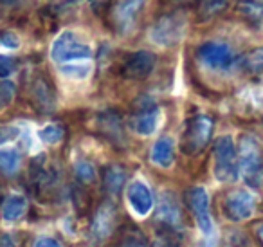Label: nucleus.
<instances>
[{
  "instance_id": "nucleus-1",
  "label": "nucleus",
  "mask_w": 263,
  "mask_h": 247,
  "mask_svg": "<svg viewBox=\"0 0 263 247\" xmlns=\"http://www.w3.org/2000/svg\"><path fill=\"white\" fill-rule=\"evenodd\" d=\"M238 164L245 182L252 188L263 186V146L254 135H241L238 146Z\"/></svg>"
},
{
  "instance_id": "nucleus-2",
  "label": "nucleus",
  "mask_w": 263,
  "mask_h": 247,
  "mask_svg": "<svg viewBox=\"0 0 263 247\" xmlns=\"http://www.w3.org/2000/svg\"><path fill=\"white\" fill-rule=\"evenodd\" d=\"M51 56L60 65L85 62L92 58V47L78 37L74 31H63L51 45Z\"/></svg>"
},
{
  "instance_id": "nucleus-3",
  "label": "nucleus",
  "mask_w": 263,
  "mask_h": 247,
  "mask_svg": "<svg viewBox=\"0 0 263 247\" xmlns=\"http://www.w3.org/2000/svg\"><path fill=\"white\" fill-rule=\"evenodd\" d=\"M29 186L31 191L40 200H47L56 197L60 186V173L52 164L47 163L45 157H36L29 168Z\"/></svg>"
},
{
  "instance_id": "nucleus-4",
  "label": "nucleus",
  "mask_w": 263,
  "mask_h": 247,
  "mask_svg": "<svg viewBox=\"0 0 263 247\" xmlns=\"http://www.w3.org/2000/svg\"><path fill=\"white\" fill-rule=\"evenodd\" d=\"M213 127H215V123H213V119L209 116L198 114V116L191 117L186 123L182 141H180L182 153H186V155H197V153H200L209 145V141H211Z\"/></svg>"
},
{
  "instance_id": "nucleus-5",
  "label": "nucleus",
  "mask_w": 263,
  "mask_h": 247,
  "mask_svg": "<svg viewBox=\"0 0 263 247\" xmlns=\"http://www.w3.org/2000/svg\"><path fill=\"white\" fill-rule=\"evenodd\" d=\"M213 157H215V177L220 182H234L240 173V164H238V155L234 143L229 135H222L215 141L213 148Z\"/></svg>"
},
{
  "instance_id": "nucleus-6",
  "label": "nucleus",
  "mask_w": 263,
  "mask_h": 247,
  "mask_svg": "<svg viewBox=\"0 0 263 247\" xmlns=\"http://www.w3.org/2000/svg\"><path fill=\"white\" fill-rule=\"evenodd\" d=\"M184 34H186V19L180 13H166L155 20L148 37L161 47H172L182 40Z\"/></svg>"
},
{
  "instance_id": "nucleus-7",
  "label": "nucleus",
  "mask_w": 263,
  "mask_h": 247,
  "mask_svg": "<svg viewBox=\"0 0 263 247\" xmlns=\"http://www.w3.org/2000/svg\"><path fill=\"white\" fill-rule=\"evenodd\" d=\"M159 107L150 96H139L132 105L130 128L139 135H152L159 125Z\"/></svg>"
},
{
  "instance_id": "nucleus-8",
  "label": "nucleus",
  "mask_w": 263,
  "mask_h": 247,
  "mask_svg": "<svg viewBox=\"0 0 263 247\" xmlns=\"http://www.w3.org/2000/svg\"><path fill=\"white\" fill-rule=\"evenodd\" d=\"M29 103L33 109L40 114H51L54 112L56 103H58V96H56V89L52 85V80L45 73H34L29 78Z\"/></svg>"
},
{
  "instance_id": "nucleus-9",
  "label": "nucleus",
  "mask_w": 263,
  "mask_h": 247,
  "mask_svg": "<svg viewBox=\"0 0 263 247\" xmlns=\"http://www.w3.org/2000/svg\"><path fill=\"white\" fill-rule=\"evenodd\" d=\"M117 231V207L114 204V200L105 199L103 202H99V206L96 207L94 215H92L90 222V236L96 243H105L106 240H110Z\"/></svg>"
},
{
  "instance_id": "nucleus-10",
  "label": "nucleus",
  "mask_w": 263,
  "mask_h": 247,
  "mask_svg": "<svg viewBox=\"0 0 263 247\" xmlns=\"http://www.w3.org/2000/svg\"><path fill=\"white\" fill-rule=\"evenodd\" d=\"M146 0H119L110 11V22L116 33L128 34L136 29Z\"/></svg>"
},
{
  "instance_id": "nucleus-11",
  "label": "nucleus",
  "mask_w": 263,
  "mask_h": 247,
  "mask_svg": "<svg viewBox=\"0 0 263 247\" xmlns=\"http://www.w3.org/2000/svg\"><path fill=\"white\" fill-rule=\"evenodd\" d=\"M155 69V56L150 51H136L124 56L119 65V73L124 80L143 81Z\"/></svg>"
},
{
  "instance_id": "nucleus-12",
  "label": "nucleus",
  "mask_w": 263,
  "mask_h": 247,
  "mask_svg": "<svg viewBox=\"0 0 263 247\" xmlns=\"http://www.w3.org/2000/svg\"><path fill=\"white\" fill-rule=\"evenodd\" d=\"M96 130L105 141L114 146L126 145V135H124L123 117L117 110H103L96 116Z\"/></svg>"
},
{
  "instance_id": "nucleus-13",
  "label": "nucleus",
  "mask_w": 263,
  "mask_h": 247,
  "mask_svg": "<svg viewBox=\"0 0 263 247\" xmlns=\"http://www.w3.org/2000/svg\"><path fill=\"white\" fill-rule=\"evenodd\" d=\"M197 56L204 65L216 70H227L234 62L233 51L223 42H205L197 49Z\"/></svg>"
},
{
  "instance_id": "nucleus-14",
  "label": "nucleus",
  "mask_w": 263,
  "mask_h": 247,
  "mask_svg": "<svg viewBox=\"0 0 263 247\" xmlns=\"http://www.w3.org/2000/svg\"><path fill=\"white\" fill-rule=\"evenodd\" d=\"M256 207V200L245 189H234L223 200V213L229 220L241 222L252 217Z\"/></svg>"
},
{
  "instance_id": "nucleus-15",
  "label": "nucleus",
  "mask_w": 263,
  "mask_h": 247,
  "mask_svg": "<svg viewBox=\"0 0 263 247\" xmlns=\"http://www.w3.org/2000/svg\"><path fill=\"white\" fill-rule=\"evenodd\" d=\"M186 199H187V206H190L200 231L209 235L213 231V218H211V211H209L208 191L204 188H200V186H195V188H191L186 193Z\"/></svg>"
},
{
  "instance_id": "nucleus-16",
  "label": "nucleus",
  "mask_w": 263,
  "mask_h": 247,
  "mask_svg": "<svg viewBox=\"0 0 263 247\" xmlns=\"http://www.w3.org/2000/svg\"><path fill=\"white\" fill-rule=\"evenodd\" d=\"M157 225L173 227L182 231V209L177 202L175 195L170 191H162L157 202V213H155Z\"/></svg>"
},
{
  "instance_id": "nucleus-17",
  "label": "nucleus",
  "mask_w": 263,
  "mask_h": 247,
  "mask_svg": "<svg viewBox=\"0 0 263 247\" xmlns=\"http://www.w3.org/2000/svg\"><path fill=\"white\" fill-rule=\"evenodd\" d=\"M128 202H130L132 209L137 215L144 217L152 211L154 207V195H152L150 188L146 186V182L143 181H134L128 186Z\"/></svg>"
},
{
  "instance_id": "nucleus-18",
  "label": "nucleus",
  "mask_w": 263,
  "mask_h": 247,
  "mask_svg": "<svg viewBox=\"0 0 263 247\" xmlns=\"http://www.w3.org/2000/svg\"><path fill=\"white\" fill-rule=\"evenodd\" d=\"M29 209V202L24 195L20 193H11L8 195L2 204H0V213H2V218L6 222H16L24 217Z\"/></svg>"
},
{
  "instance_id": "nucleus-19",
  "label": "nucleus",
  "mask_w": 263,
  "mask_h": 247,
  "mask_svg": "<svg viewBox=\"0 0 263 247\" xmlns=\"http://www.w3.org/2000/svg\"><path fill=\"white\" fill-rule=\"evenodd\" d=\"M112 247H152L144 233L137 225H123L116 233Z\"/></svg>"
},
{
  "instance_id": "nucleus-20",
  "label": "nucleus",
  "mask_w": 263,
  "mask_h": 247,
  "mask_svg": "<svg viewBox=\"0 0 263 247\" xmlns=\"http://www.w3.org/2000/svg\"><path fill=\"white\" fill-rule=\"evenodd\" d=\"M126 184V171L119 164H108L103 170V188L110 197H117Z\"/></svg>"
},
{
  "instance_id": "nucleus-21",
  "label": "nucleus",
  "mask_w": 263,
  "mask_h": 247,
  "mask_svg": "<svg viewBox=\"0 0 263 247\" xmlns=\"http://www.w3.org/2000/svg\"><path fill=\"white\" fill-rule=\"evenodd\" d=\"M150 159L154 164L161 168H170L175 161V145H173V139L170 137H159L154 143L150 152Z\"/></svg>"
},
{
  "instance_id": "nucleus-22",
  "label": "nucleus",
  "mask_w": 263,
  "mask_h": 247,
  "mask_svg": "<svg viewBox=\"0 0 263 247\" xmlns=\"http://www.w3.org/2000/svg\"><path fill=\"white\" fill-rule=\"evenodd\" d=\"M22 166V155L15 148H2L0 150V173L6 177H13L18 173Z\"/></svg>"
},
{
  "instance_id": "nucleus-23",
  "label": "nucleus",
  "mask_w": 263,
  "mask_h": 247,
  "mask_svg": "<svg viewBox=\"0 0 263 247\" xmlns=\"http://www.w3.org/2000/svg\"><path fill=\"white\" fill-rule=\"evenodd\" d=\"M180 243H182V231L180 229L157 225L152 247H180Z\"/></svg>"
},
{
  "instance_id": "nucleus-24",
  "label": "nucleus",
  "mask_w": 263,
  "mask_h": 247,
  "mask_svg": "<svg viewBox=\"0 0 263 247\" xmlns=\"http://www.w3.org/2000/svg\"><path fill=\"white\" fill-rule=\"evenodd\" d=\"M227 8V0H197V16L200 20H211Z\"/></svg>"
},
{
  "instance_id": "nucleus-25",
  "label": "nucleus",
  "mask_w": 263,
  "mask_h": 247,
  "mask_svg": "<svg viewBox=\"0 0 263 247\" xmlns=\"http://www.w3.org/2000/svg\"><path fill=\"white\" fill-rule=\"evenodd\" d=\"M74 173H76V179L83 186L92 184V182L96 181V177H98V171H96L94 164H92L90 161H85V159L78 161V163L74 164Z\"/></svg>"
},
{
  "instance_id": "nucleus-26",
  "label": "nucleus",
  "mask_w": 263,
  "mask_h": 247,
  "mask_svg": "<svg viewBox=\"0 0 263 247\" xmlns=\"http://www.w3.org/2000/svg\"><path fill=\"white\" fill-rule=\"evenodd\" d=\"M243 69L249 74H263V47H258L254 51L247 52L243 58Z\"/></svg>"
},
{
  "instance_id": "nucleus-27",
  "label": "nucleus",
  "mask_w": 263,
  "mask_h": 247,
  "mask_svg": "<svg viewBox=\"0 0 263 247\" xmlns=\"http://www.w3.org/2000/svg\"><path fill=\"white\" fill-rule=\"evenodd\" d=\"M63 135H65V128L60 123H51L38 132V137L44 143H47V145H56V143H60L63 139Z\"/></svg>"
},
{
  "instance_id": "nucleus-28",
  "label": "nucleus",
  "mask_w": 263,
  "mask_h": 247,
  "mask_svg": "<svg viewBox=\"0 0 263 247\" xmlns=\"http://www.w3.org/2000/svg\"><path fill=\"white\" fill-rule=\"evenodd\" d=\"M31 0H0V16H15L29 8Z\"/></svg>"
},
{
  "instance_id": "nucleus-29",
  "label": "nucleus",
  "mask_w": 263,
  "mask_h": 247,
  "mask_svg": "<svg viewBox=\"0 0 263 247\" xmlns=\"http://www.w3.org/2000/svg\"><path fill=\"white\" fill-rule=\"evenodd\" d=\"M15 92H16V87L13 81H9V80L0 81V110L8 109V107L11 105L13 98H15Z\"/></svg>"
},
{
  "instance_id": "nucleus-30",
  "label": "nucleus",
  "mask_w": 263,
  "mask_h": 247,
  "mask_svg": "<svg viewBox=\"0 0 263 247\" xmlns=\"http://www.w3.org/2000/svg\"><path fill=\"white\" fill-rule=\"evenodd\" d=\"M62 73L67 74L70 78H85L90 73V65H85V62H76V63H65L62 65Z\"/></svg>"
},
{
  "instance_id": "nucleus-31",
  "label": "nucleus",
  "mask_w": 263,
  "mask_h": 247,
  "mask_svg": "<svg viewBox=\"0 0 263 247\" xmlns=\"http://www.w3.org/2000/svg\"><path fill=\"white\" fill-rule=\"evenodd\" d=\"M72 202H74V206H76V209L87 211L88 206H90L88 193L85 191L83 188H78V186H74V188H72Z\"/></svg>"
},
{
  "instance_id": "nucleus-32",
  "label": "nucleus",
  "mask_w": 263,
  "mask_h": 247,
  "mask_svg": "<svg viewBox=\"0 0 263 247\" xmlns=\"http://www.w3.org/2000/svg\"><path fill=\"white\" fill-rule=\"evenodd\" d=\"M16 70V62L11 56L0 55V78H8L11 76Z\"/></svg>"
},
{
  "instance_id": "nucleus-33",
  "label": "nucleus",
  "mask_w": 263,
  "mask_h": 247,
  "mask_svg": "<svg viewBox=\"0 0 263 247\" xmlns=\"http://www.w3.org/2000/svg\"><path fill=\"white\" fill-rule=\"evenodd\" d=\"M238 9H240L241 15L249 16V19H256V16H259V8L254 4V2H251V0H240Z\"/></svg>"
},
{
  "instance_id": "nucleus-34",
  "label": "nucleus",
  "mask_w": 263,
  "mask_h": 247,
  "mask_svg": "<svg viewBox=\"0 0 263 247\" xmlns=\"http://www.w3.org/2000/svg\"><path fill=\"white\" fill-rule=\"evenodd\" d=\"M0 44L6 45L8 49H18L20 47V40L13 31H2L0 33Z\"/></svg>"
},
{
  "instance_id": "nucleus-35",
  "label": "nucleus",
  "mask_w": 263,
  "mask_h": 247,
  "mask_svg": "<svg viewBox=\"0 0 263 247\" xmlns=\"http://www.w3.org/2000/svg\"><path fill=\"white\" fill-rule=\"evenodd\" d=\"M80 0H52V13H65L69 9H72Z\"/></svg>"
},
{
  "instance_id": "nucleus-36",
  "label": "nucleus",
  "mask_w": 263,
  "mask_h": 247,
  "mask_svg": "<svg viewBox=\"0 0 263 247\" xmlns=\"http://www.w3.org/2000/svg\"><path fill=\"white\" fill-rule=\"evenodd\" d=\"M87 2L96 15H105L110 9V4H112V0H87Z\"/></svg>"
},
{
  "instance_id": "nucleus-37",
  "label": "nucleus",
  "mask_w": 263,
  "mask_h": 247,
  "mask_svg": "<svg viewBox=\"0 0 263 247\" xmlns=\"http://www.w3.org/2000/svg\"><path fill=\"white\" fill-rule=\"evenodd\" d=\"M34 247H62V243L56 238H51V236H42L34 242Z\"/></svg>"
},
{
  "instance_id": "nucleus-38",
  "label": "nucleus",
  "mask_w": 263,
  "mask_h": 247,
  "mask_svg": "<svg viewBox=\"0 0 263 247\" xmlns=\"http://www.w3.org/2000/svg\"><path fill=\"white\" fill-rule=\"evenodd\" d=\"M256 236H258L259 243L263 245V224H261V225H258V229H256Z\"/></svg>"
},
{
  "instance_id": "nucleus-39",
  "label": "nucleus",
  "mask_w": 263,
  "mask_h": 247,
  "mask_svg": "<svg viewBox=\"0 0 263 247\" xmlns=\"http://www.w3.org/2000/svg\"><path fill=\"white\" fill-rule=\"evenodd\" d=\"M0 247H15L13 245V242H9V240H2V243H0Z\"/></svg>"
}]
</instances>
